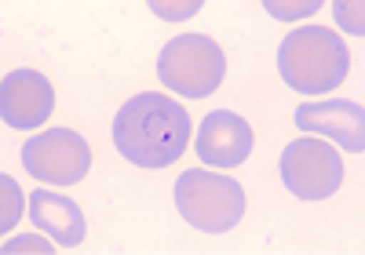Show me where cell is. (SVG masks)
<instances>
[{
    "mask_svg": "<svg viewBox=\"0 0 365 255\" xmlns=\"http://www.w3.org/2000/svg\"><path fill=\"white\" fill-rule=\"evenodd\" d=\"M296 124L303 132H314V135L340 142L347 153L365 150V110H361V103H351V99L303 103L296 110Z\"/></svg>",
    "mask_w": 365,
    "mask_h": 255,
    "instance_id": "9c48e42d",
    "label": "cell"
},
{
    "mask_svg": "<svg viewBox=\"0 0 365 255\" xmlns=\"http://www.w3.org/2000/svg\"><path fill=\"white\" fill-rule=\"evenodd\" d=\"M351 70L347 44L329 26H303L278 48V73L299 95H329Z\"/></svg>",
    "mask_w": 365,
    "mask_h": 255,
    "instance_id": "7a4b0ae2",
    "label": "cell"
},
{
    "mask_svg": "<svg viewBox=\"0 0 365 255\" xmlns=\"http://www.w3.org/2000/svg\"><path fill=\"white\" fill-rule=\"evenodd\" d=\"M55 110V88L37 70H11L0 84V117L8 128H41Z\"/></svg>",
    "mask_w": 365,
    "mask_h": 255,
    "instance_id": "52a82bcc",
    "label": "cell"
},
{
    "mask_svg": "<svg viewBox=\"0 0 365 255\" xmlns=\"http://www.w3.org/2000/svg\"><path fill=\"white\" fill-rule=\"evenodd\" d=\"M19 219H22V189H19V182L4 172V175H0V234L8 237V230L15 227Z\"/></svg>",
    "mask_w": 365,
    "mask_h": 255,
    "instance_id": "8fae6325",
    "label": "cell"
},
{
    "mask_svg": "<svg viewBox=\"0 0 365 255\" xmlns=\"http://www.w3.org/2000/svg\"><path fill=\"white\" fill-rule=\"evenodd\" d=\"M11 251H55V244H48L41 234H26V237H11L4 244V255H11Z\"/></svg>",
    "mask_w": 365,
    "mask_h": 255,
    "instance_id": "5bb4252c",
    "label": "cell"
},
{
    "mask_svg": "<svg viewBox=\"0 0 365 255\" xmlns=\"http://www.w3.org/2000/svg\"><path fill=\"white\" fill-rule=\"evenodd\" d=\"M150 8H154L161 19H190L194 11H201V0H190V4H165V0H150Z\"/></svg>",
    "mask_w": 365,
    "mask_h": 255,
    "instance_id": "9a60e30c",
    "label": "cell"
},
{
    "mask_svg": "<svg viewBox=\"0 0 365 255\" xmlns=\"http://www.w3.org/2000/svg\"><path fill=\"white\" fill-rule=\"evenodd\" d=\"M336 19H340V26L347 29V33H365V26H361V4H347V0H340L336 4Z\"/></svg>",
    "mask_w": 365,
    "mask_h": 255,
    "instance_id": "4fadbf2b",
    "label": "cell"
},
{
    "mask_svg": "<svg viewBox=\"0 0 365 255\" xmlns=\"http://www.w3.org/2000/svg\"><path fill=\"white\" fill-rule=\"evenodd\" d=\"M190 142V113L168 95L143 91L113 117V146L135 168H168Z\"/></svg>",
    "mask_w": 365,
    "mask_h": 255,
    "instance_id": "6da1fadb",
    "label": "cell"
},
{
    "mask_svg": "<svg viewBox=\"0 0 365 255\" xmlns=\"http://www.w3.org/2000/svg\"><path fill=\"white\" fill-rule=\"evenodd\" d=\"M282 182L299 201H325L344 182V157L325 139H292L282 150Z\"/></svg>",
    "mask_w": 365,
    "mask_h": 255,
    "instance_id": "5b68a950",
    "label": "cell"
},
{
    "mask_svg": "<svg viewBox=\"0 0 365 255\" xmlns=\"http://www.w3.org/2000/svg\"><path fill=\"white\" fill-rule=\"evenodd\" d=\"M197 157L212 168H237L249 161L252 153V128L241 113L230 110H212L201 120V132H197Z\"/></svg>",
    "mask_w": 365,
    "mask_h": 255,
    "instance_id": "ba28073f",
    "label": "cell"
},
{
    "mask_svg": "<svg viewBox=\"0 0 365 255\" xmlns=\"http://www.w3.org/2000/svg\"><path fill=\"white\" fill-rule=\"evenodd\" d=\"M22 165L44 186H73L91 168V150L70 128H48V132L26 139Z\"/></svg>",
    "mask_w": 365,
    "mask_h": 255,
    "instance_id": "8992f818",
    "label": "cell"
},
{
    "mask_svg": "<svg viewBox=\"0 0 365 255\" xmlns=\"http://www.w3.org/2000/svg\"><path fill=\"white\" fill-rule=\"evenodd\" d=\"M29 219H34L37 230L51 234V241L63 248H77L88 234V222H84L81 208L70 197L55 194V189H34V197H29Z\"/></svg>",
    "mask_w": 365,
    "mask_h": 255,
    "instance_id": "30bf717a",
    "label": "cell"
},
{
    "mask_svg": "<svg viewBox=\"0 0 365 255\" xmlns=\"http://www.w3.org/2000/svg\"><path fill=\"white\" fill-rule=\"evenodd\" d=\"M263 8L274 19H303L311 11H322V0H299V4H282V0H263Z\"/></svg>",
    "mask_w": 365,
    "mask_h": 255,
    "instance_id": "7c38bea8",
    "label": "cell"
},
{
    "mask_svg": "<svg viewBox=\"0 0 365 255\" xmlns=\"http://www.w3.org/2000/svg\"><path fill=\"white\" fill-rule=\"evenodd\" d=\"M227 58L223 48L205 33H182L168 41L158 55V77L182 99H208L223 84Z\"/></svg>",
    "mask_w": 365,
    "mask_h": 255,
    "instance_id": "3957f363",
    "label": "cell"
},
{
    "mask_svg": "<svg viewBox=\"0 0 365 255\" xmlns=\"http://www.w3.org/2000/svg\"><path fill=\"white\" fill-rule=\"evenodd\" d=\"M175 204H179L182 219L194 230H205V234H227L245 215V194H241V186L227 175L208 172V168H190L179 175Z\"/></svg>",
    "mask_w": 365,
    "mask_h": 255,
    "instance_id": "277c9868",
    "label": "cell"
}]
</instances>
